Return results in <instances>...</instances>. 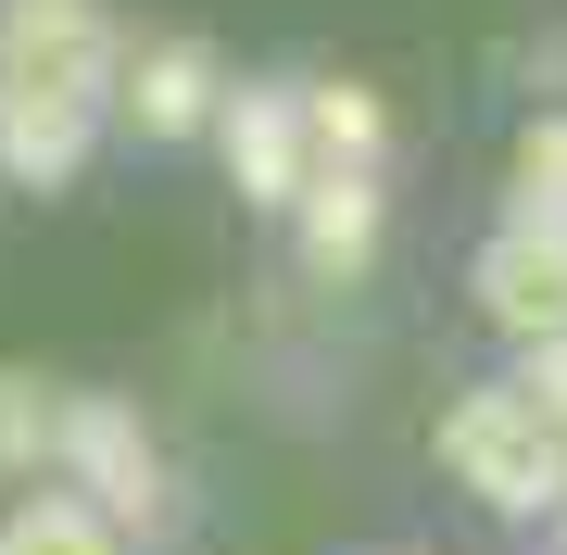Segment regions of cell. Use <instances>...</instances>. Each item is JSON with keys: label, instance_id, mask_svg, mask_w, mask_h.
Returning a JSON list of instances; mask_svg holds the SVG:
<instances>
[{"label": "cell", "instance_id": "obj_1", "mask_svg": "<svg viewBox=\"0 0 567 555\" xmlns=\"http://www.w3.org/2000/svg\"><path fill=\"white\" fill-rule=\"evenodd\" d=\"M442 454H454V480L480 505H505V517H543L567 493V430L543 404H517V379L505 391H466V404L442 417Z\"/></svg>", "mask_w": 567, "mask_h": 555}, {"label": "cell", "instance_id": "obj_2", "mask_svg": "<svg viewBox=\"0 0 567 555\" xmlns=\"http://www.w3.org/2000/svg\"><path fill=\"white\" fill-rule=\"evenodd\" d=\"M114 13L102 0H0V89H25V102H89L102 114V89H114Z\"/></svg>", "mask_w": 567, "mask_h": 555}, {"label": "cell", "instance_id": "obj_3", "mask_svg": "<svg viewBox=\"0 0 567 555\" xmlns=\"http://www.w3.org/2000/svg\"><path fill=\"white\" fill-rule=\"evenodd\" d=\"M63 467H76V505H102V517H152V493H164L140 404H114V391L63 404Z\"/></svg>", "mask_w": 567, "mask_h": 555}, {"label": "cell", "instance_id": "obj_4", "mask_svg": "<svg viewBox=\"0 0 567 555\" xmlns=\"http://www.w3.org/2000/svg\"><path fill=\"white\" fill-rule=\"evenodd\" d=\"M466 290H480V316H492L517 353H529V341H567V227H505Z\"/></svg>", "mask_w": 567, "mask_h": 555}, {"label": "cell", "instance_id": "obj_5", "mask_svg": "<svg viewBox=\"0 0 567 555\" xmlns=\"http://www.w3.org/2000/svg\"><path fill=\"white\" fill-rule=\"evenodd\" d=\"M215 126H227V177L252 189V203H290L303 189V89H227L215 102Z\"/></svg>", "mask_w": 567, "mask_h": 555}, {"label": "cell", "instance_id": "obj_6", "mask_svg": "<svg viewBox=\"0 0 567 555\" xmlns=\"http://www.w3.org/2000/svg\"><path fill=\"white\" fill-rule=\"evenodd\" d=\"M303 266L316 278H365V253H379V165H303Z\"/></svg>", "mask_w": 567, "mask_h": 555}, {"label": "cell", "instance_id": "obj_7", "mask_svg": "<svg viewBox=\"0 0 567 555\" xmlns=\"http://www.w3.org/2000/svg\"><path fill=\"white\" fill-rule=\"evenodd\" d=\"M126 76V114H140V140H189V126H215V51L203 39H152L140 63H114Z\"/></svg>", "mask_w": 567, "mask_h": 555}, {"label": "cell", "instance_id": "obj_8", "mask_svg": "<svg viewBox=\"0 0 567 555\" xmlns=\"http://www.w3.org/2000/svg\"><path fill=\"white\" fill-rule=\"evenodd\" d=\"M89 140H102L89 102H25V89H0V177L13 189H63L89 165Z\"/></svg>", "mask_w": 567, "mask_h": 555}, {"label": "cell", "instance_id": "obj_9", "mask_svg": "<svg viewBox=\"0 0 567 555\" xmlns=\"http://www.w3.org/2000/svg\"><path fill=\"white\" fill-rule=\"evenodd\" d=\"M0 555H126V543H114L102 505H76V493H25L13 517H0Z\"/></svg>", "mask_w": 567, "mask_h": 555}, {"label": "cell", "instance_id": "obj_10", "mask_svg": "<svg viewBox=\"0 0 567 555\" xmlns=\"http://www.w3.org/2000/svg\"><path fill=\"white\" fill-rule=\"evenodd\" d=\"M379 89H353V76H328V89H303V152L316 165H379Z\"/></svg>", "mask_w": 567, "mask_h": 555}, {"label": "cell", "instance_id": "obj_11", "mask_svg": "<svg viewBox=\"0 0 567 555\" xmlns=\"http://www.w3.org/2000/svg\"><path fill=\"white\" fill-rule=\"evenodd\" d=\"M63 404L76 391H51L39 367H0V467H51L63 454Z\"/></svg>", "mask_w": 567, "mask_h": 555}, {"label": "cell", "instance_id": "obj_12", "mask_svg": "<svg viewBox=\"0 0 567 555\" xmlns=\"http://www.w3.org/2000/svg\"><path fill=\"white\" fill-rule=\"evenodd\" d=\"M517 227H567V114H529L517 140Z\"/></svg>", "mask_w": 567, "mask_h": 555}, {"label": "cell", "instance_id": "obj_13", "mask_svg": "<svg viewBox=\"0 0 567 555\" xmlns=\"http://www.w3.org/2000/svg\"><path fill=\"white\" fill-rule=\"evenodd\" d=\"M517 404H543L555 430H567V341H529V379H517Z\"/></svg>", "mask_w": 567, "mask_h": 555}, {"label": "cell", "instance_id": "obj_14", "mask_svg": "<svg viewBox=\"0 0 567 555\" xmlns=\"http://www.w3.org/2000/svg\"><path fill=\"white\" fill-rule=\"evenodd\" d=\"M555 505H567V493H555Z\"/></svg>", "mask_w": 567, "mask_h": 555}]
</instances>
